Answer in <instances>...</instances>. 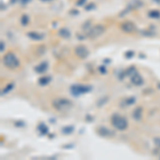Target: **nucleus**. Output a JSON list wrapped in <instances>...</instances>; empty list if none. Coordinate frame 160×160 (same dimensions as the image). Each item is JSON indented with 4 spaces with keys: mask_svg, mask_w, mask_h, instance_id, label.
I'll list each match as a JSON object with an SVG mask.
<instances>
[{
    "mask_svg": "<svg viewBox=\"0 0 160 160\" xmlns=\"http://www.w3.org/2000/svg\"><path fill=\"white\" fill-rule=\"evenodd\" d=\"M3 64L5 67L10 68V69H16L19 67L20 62L18 60V58L16 57L15 53L13 52H7L3 57Z\"/></svg>",
    "mask_w": 160,
    "mask_h": 160,
    "instance_id": "f257e3e1",
    "label": "nucleus"
},
{
    "mask_svg": "<svg viewBox=\"0 0 160 160\" xmlns=\"http://www.w3.org/2000/svg\"><path fill=\"white\" fill-rule=\"evenodd\" d=\"M111 124L114 128H116L117 130H125L128 127V121L126 117L120 115V114H113L111 116Z\"/></svg>",
    "mask_w": 160,
    "mask_h": 160,
    "instance_id": "f03ea898",
    "label": "nucleus"
},
{
    "mask_svg": "<svg viewBox=\"0 0 160 160\" xmlns=\"http://www.w3.org/2000/svg\"><path fill=\"white\" fill-rule=\"evenodd\" d=\"M52 106L53 108L59 110V111H63V110H68L69 108H72L73 103L67 98H63V97H60V98H56L52 101Z\"/></svg>",
    "mask_w": 160,
    "mask_h": 160,
    "instance_id": "7ed1b4c3",
    "label": "nucleus"
},
{
    "mask_svg": "<svg viewBox=\"0 0 160 160\" xmlns=\"http://www.w3.org/2000/svg\"><path fill=\"white\" fill-rule=\"evenodd\" d=\"M92 90L90 85H84V84H74L71 87V93L74 96H79L81 94L88 93Z\"/></svg>",
    "mask_w": 160,
    "mask_h": 160,
    "instance_id": "20e7f679",
    "label": "nucleus"
},
{
    "mask_svg": "<svg viewBox=\"0 0 160 160\" xmlns=\"http://www.w3.org/2000/svg\"><path fill=\"white\" fill-rule=\"evenodd\" d=\"M104 32H105L104 26H101V25H96L92 29L89 30L87 35H88L90 39H96V37H98L99 35H101Z\"/></svg>",
    "mask_w": 160,
    "mask_h": 160,
    "instance_id": "39448f33",
    "label": "nucleus"
},
{
    "mask_svg": "<svg viewBox=\"0 0 160 160\" xmlns=\"http://www.w3.org/2000/svg\"><path fill=\"white\" fill-rule=\"evenodd\" d=\"M75 53H76V56L80 59H87L89 56V50L88 48L85 47V46H77L75 48Z\"/></svg>",
    "mask_w": 160,
    "mask_h": 160,
    "instance_id": "423d86ee",
    "label": "nucleus"
},
{
    "mask_svg": "<svg viewBox=\"0 0 160 160\" xmlns=\"http://www.w3.org/2000/svg\"><path fill=\"white\" fill-rule=\"evenodd\" d=\"M121 28H122V30L124 32H126V33H132V32L136 31V25L133 24V23H131V21H125L124 24H122V26H121Z\"/></svg>",
    "mask_w": 160,
    "mask_h": 160,
    "instance_id": "0eeeda50",
    "label": "nucleus"
},
{
    "mask_svg": "<svg viewBox=\"0 0 160 160\" xmlns=\"http://www.w3.org/2000/svg\"><path fill=\"white\" fill-rule=\"evenodd\" d=\"M130 79H131V83L135 84V85H142L143 84V78L139 73H133L130 77Z\"/></svg>",
    "mask_w": 160,
    "mask_h": 160,
    "instance_id": "6e6552de",
    "label": "nucleus"
},
{
    "mask_svg": "<svg viewBox=\"0 0 160 160\" xmlns=\"http://www.w3.org/2000/svg\"><path fill=\"white\" fill-rule=\"evenodd\" d=\"M97 132H98V135L101 137H112L113 136V132L108 129L107 127H99L97 129Z\"/></svg>",
    "mask_w": 160,
    "mask_h": 160,
    "instance_id": "1a4fd4ad",
    "label": "nucleus"
},
{
    "mask_svg": "<svg viewBox=\"0 0 160 160\" xmlns=\"http://www.w3.org/2000/svg\"><path fill=\"white\" fill-rule=\"evenodd\" d=\"M48 68V63L47 62H43V63H41L40 65H37L34 69H35L36 73H39V74H42V73H45L47 71Z\"/></svg>",
    "mask_w": 160,
    "mask_h": 160,
    "instance_id": "9d476101",
    "label": "nucleus"
},
{
    "mask_svg": "<svg viewBox=\"0 0 160 160\" xmlns=\"http://www.w3.org/2000/svg\"><path fill=\"white\" fill-rule=\"evenodd\" d=\"M132 117L136 121L141 120V117H142V108H141V107H137V108L132 111Z\"/></svg>",
    "mask_w": 160,
    "mask_h": 160,
    "instance_id": "9b49d317",
    "label": "nucleus"
},
{
    "mask_svg": "<svg viewBox=\"0 0 160 160\" xmlns=\"http://www.w3.org/2000/svg\"><path fill=\"white\" fill-rule=\"evenodd\" d=\"M14 82H11V83L7 84V87L5 88L2 89V92H1V95H4V94H7V93H9L10 91H12L13 88H14Z\"/></svg>",
    "mask_w": 160,
    "mask_h": 160,
    "instance_id": "f8f14e48",
    "label": "nucleus"
},
{
    "mask_svg": "<svg viewBox=\"0 0 160 160\" xmlns=\"http://www.w3.org/2000/svg\"><path fill=\"white\" fill-rule=\"evenodd\" d=\"M28 36L34 41H40L43 39V35H41L39 33H35V32H30V33H28Z\"/></svg>",
    "mask_w": 160,
    "mask_h": 160,
    "instance_id": "ddd939ff",
    "label": "nucleus"
},
{
    "mask_svg": "<svg viewBox=\"0 0 160 160\" xmlns=\"http://www.w3.org/2000/svg\"><path fill=\"white\" fill-rule=\"evenodd\" d=\"M59 34H60L62 37H64V39H67V37H69V35H71V33H69V31H68L67 29H61L60 31H59Z\"/></svg>",
    "mask_w": 160,
    "mask_h": 160,
    "instance_id": "4468645a",
    "label": "nucleus"
},
{
    "mask_svg": "<svg viewBox=\"0 0 160 160\" xmlns=\"http://www.w3.org/2000/svg\"><path fill=\"white\" fill-rule=\"evenodd\" d=\"M49 81H50V77H42V78H40V80H39V83L41 84V85H46V84L49 83Z\"/></svg>",
    "mask_w": 160,
    "mask_h": 160,
    "instance_id": "2eb2a0df",
    "label": "nucleus"
},
{
    "mask_svg": "<svg viewBox=\"0 0 160 160\" xmlns=\"http://www.w3.org/2000/svg\"><path fill=\"white\" fill-rule=\"evenodd\" d=\"M74 131V126H66V127L62 128V132L65 135H71Z\"/></svg>",
    "mask_w": 160,
    "mask_h": 160,
    "instance_id": "dca6fc26",
    "label": "nucleus"
},
{
    "mask_svg": "<svg viewBox=\"0 0 160 160\" xmlns=\"http://www.w3.org/2000/svg\"><path fill=\"white\" fill-rule=\"evenodd\" d=\"M37 129L42 132V135H46V133L48 132V127L45 124H40L39 125V127H37Z\"/></svg>",
    "mask_w": 160,
    "mask_h": 160,
    "instance_id": "f3484780",
    "label": "nucleus"
},
{
    "mask_svg": "<svg viewBox=\"0 0 160 160\" xmlns=\"http://www.w3.org/2000/svg\"><path fill=\"white\" fill-rule=\"evenodd\" d=\"M135 98L133 97H130V98H127V99H125L124 100V103H125V106H130V105L132 104H135Z\"/></svg>",
    "mask_w": 160,
    "mask_h": 160,
    "instance_id": "a211bd4d",
    "label": "nucleus"
},
{
    "mask_svg": "<svg viewBox=\"0 0 160 160\" xmlns=\"http://www.w3.org/2000/svg\"><path fill=\"white\" fill-rule=\"evenodd\" d=\"M149 16L154 17V18H158V17H160V13L158 11H152V12H149Z\"/></svg>",
    "mask_w": 160,
    "mask_h": 160,
    "instance_id": "6ab92c4d",
    "label": "nucleus"
},
{
    "mask_svg": "<svg viewBox=\"0 0 160 160\" xmlns=\"http://www.w3.org/2000/svg\"><path fill=\"white\" fill-rule=\"evenodd\" d=\"M20 21H21V24L24 25V26H26V25L28 24V21H29L28 16H27V15H24L23 17H21V19H20Z\"/></svg>",
    "mask_w": 160,
    "mask_h": 160,
    "instance_id": "aec40b11",
    "label": "nucleus"
},
{
    "mask_svg": "<svg viewBox=\"0 0 160 160\" xmlns=\"http://www.w3.org/2000/svg\"><path fill=\"white\" fill-rule=\"evenodd\" d=\"M154 142H155V144H156L158 147H160V138L159 137H156V138L154 139Z\"/></svg>",
    "mask_w": 160,
    "mask_h": 160,
    "instance_id": "412c9836",
    "label": "nucleus"
},
{
    "mask_svg": "<svg viewBox=\"0 0 160 160\" xmlns=\"http://www.w3.org/2000/svg\"><path fill=\"white\" fill-rule=\"evenodd\" d=\"M133 55H135V52H133V51H127L126 53H125V56H126V58H128V59H129V58H131V57L133 56Z\"/></svg>",
    "mask_w": 160,
    "mask_h": 160,
    "instance_id": "4be33fe9",
    "label": "nucleus"
},
{
    "mask_svg": "<svg viewBox=\"0 0 160 160\" xmlns=\"http://www.w3.org/2000/svg\"><path fill=\"white\" fill-rule=\"evenodd\" d=\"M15 124H17V125H16V126H19V127H20V126H21V127H23V126H25L24 123H23V122H16Z\"/></svg>",
    "mask_w": 160,
    "mask_h": 160,
    "instance_id": "5701e85b",
    "label": "nucleus"
},
{
    "mask_svg": "<svg viewBox=\"0 0 160 160\" xmlns=\"http://www.w3.org/2000/svg\"><path fill=\"white\" fill-rule=\"evenodd\" d=\"M99 71L101 73H103V74H105V72H106V71H105V67L104 66H101V67H99Z\"/></svg>",
    "mask_w": 160,
    "mask_h": 160,
    "instance_id": "b1692460",
    "label": "nucleus"
},
{
    "mask_svg": "<svg viewBox=\"0 0 160 160\" xmlns=\"http://www.w3.org/2000/svg\"><path fill=\"white\" fill-rule=\"evenodd\" d=\"M29 1H31V0H21V2H23V4H26V3H28Z\"/></svg>",
    "mask_w": 160,
    "mask_h": 160,
    "instance_id": "393cba45",
    "label": "nucleus"
},
{
    "mask_svg": "<svg viewBox=\"0 0 160 160\" xmlns=\"http://www.w3.org/2000/svg\"><path fill=\"white\" fill-rule=\"evenodd\" d=\"M3 42H1V48H0V50H1V51H3Z\"/></svg>",
    "mask_w": 160,
    "mask_h": 160,
    "instance_id": "a878e982",
    "label": "nucleus"
}]
</instances>
